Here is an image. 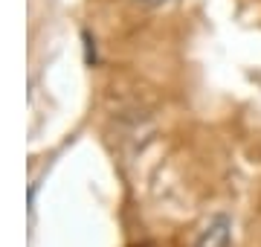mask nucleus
<instances>
[{
  "label": "nucleus",
  "mask_w": 261,
  "mask_h": 247,
  "mask_svg": "<svg viewBox=\"0 0 261 247\" xmlns=\"http://www.w3.org/2000/svg\"><path fill=\"white\" fill-rule=\"evenodd\" d=\"M142 3H151V6H157V3H166V0H142Z\"/></svg>",
  "instance_id": "nucleus-2"
},
{
  "label": "nucleus",
  "mask_w": 261,
  "mask_h": 247,
  "mask_svg": "<svg viewBox=\"0 0 261 247\" xmlns=\"http://www.w3.org/2000/svg\"><path fill=\"white\" fill-rule=\"evenodd\" d=\"M229 238H232V221L226 215H212L209 224L197 233L195 247H229Z\"/></svg>",
  "instance_id": "nucleus-1"
}]
</instances>
